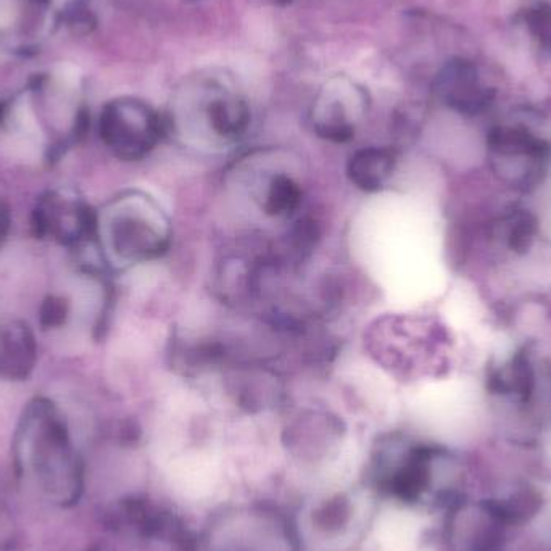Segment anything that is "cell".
I'll return each mask as SVG.
<instances>
[{
    "label": "cell",
    "mask_w": 551,
    "mask_h": 551,
    "mask_svg": "<svg viewBox=\"0 0 551 551\" xmlns=\"http://www.w3.org/2000/svg\"><path fill=\"white\" fill-rule=\"evenodd\" d=\"M171 128L207 134L213 141L234 144L252 121L249 100L236 79L223 68H202L186 76L174 92Z\"/></svg>",
    "instance_id": "6da1fadb"
},
{
    "label": "cell",
    "mask_w": 551,
    "mask_h": 551,
    "mask_svg": "<svg viewBox=\"0 0 551 551\" xmlns=\"http://www.w3.org/2000/svg\"><path fill=\"white\" fill-rule=\"evenodd\" d=\"M365 87L348 76H332L316 94L311 107V126L324 141L347 144L368 110Z\"/></svg>",
    "instance_id": "7a4b0ae2"
},
{
    "label": "cell",
    "mask_w": 551,
    "mask_h": 551,
    "mask_svg": "<svg viewBox=\"0 0 551 551\" xmlns=\"http://www.w3.org/2000/svg\"><path fill=\"white\" fill-rule=\"evenodd\" d=\"M102 126L107 141L129 158L149 154L170 131L168 118L137 99H118L108 105Z\"/></svg>",
    "instance_id": "3957f363"
},
{
    "label": "cell",
    "mask_w": 551,
    "mask_h": 551,
    "mask_svg": "<svg viewBox=\"0 0 551 551\" xmlns=\"http://www.w3.org/2000/svg\"><path fill=\"white\" fill-rule=\"evenodd\" d=\"M437 94L448 107L461 113L481 112L485 105V92L482 89L476 68L468 62L448 63L437 78Z\"/></svg>",
    "instance_id": "277c9868"
},
{
    "label": "cell",
    "mask_w": 551,
    "mask_h": 551,
    "mask_svg": "<svg viewBox=\"0 0 551 551\" xmlns=\"http://www.w3.org/2000/svg\"><path fill=\"white\" fill-rule=\"evenodd\" d=\"M397 166V152L390 147H365L347 163V176L363 192L381 191Z\"/></svg>",
    "instance_id": "5b68a950"
},
{
    "label": "cell",
    "mask_w": 551,
    "mask_h": 551,
    "mask_svg": "<svg viewBox=\"0 0 551 551\" xmlns=\"http://www.w3.org/2000/svg\"><path fill=\"white\" fill-rule=\"evenodd\" d=\"M489 387L495 394L508 395L519 402H527L534 392L535 373L526 353H518L508 365L497 369L489 377Z\"/></svg>",
    "instance_id": "8992f818"
},
{
    "label": "cell",
    "mask_w": 551,
    "mask_h": 551,
    "mask_svg": "<svg viewBox=\"0 0 551 551\" xmlns=\"http://www.w3.org/2000/svg\"><path fill=\"white\" fill-rule=\"evenodd\" d=\"M485 503L506 527H510L526 524L535 518L542 510L543 497L534 487L522 485L500 500H489Z\"/></svg>",
    "instance_id": "52a82bcc"
},
{
    "label": "cell",
    "mask_w": 551,
    "mask_h": 551,
    "mask_svg": "<svg viewBox=\"0 0 551 551\" xmlns=\"http://www.w3.org/2000/svg\"><path fill=\"white\" fill-rule=\"evenodd\" d=\"M302 200L300 184L289 174L278 173L266 184L261 208L273 218H290L299 210Z\"/></svg>",
    "instance_id": "ba28073f"
},
{
    "label": "cell",
    "mask_w": 551,
    "mask_h": 551,
    "mask_svg": "<svg viewBox=\"0 0 551 551\" xmlns=\"http://www.w3.org/2000/svg\"><path fill=\"white\" fill-rule=\"evenodd\" d=\"M490 149L505 157H529L539 160L547 147L540 139L521 128L493 129L489 137Z\"/></svg>",
    "instance_id": "9c48e42d"
},
{
    "label": "cell",
    "mask_w": 551,
    "mask_h": 551,
    "mask_svg": "<svg viewBox=\"0 0 551 551\" xmlns=\"http://www.w3.org/2000/svg\"><path fill=\"white\" fill-rule=\"evenodd\" d=\"M352 500L347 493H336L316 506L311 514L313 526L323 534H340L352 522Z\"/></svg>",
    "instance_id": "30bf717a"
},
{
    "label": "cell",
    "mask_w": 551,
    "mask_h": 551,
    "mask_svg": "<svg viewBox=\"0 0 551 551\" xmlns=\"http://www.w3.org/2000/svg\"><path fill=\"white\" fill-rule=\"evenodd\" d=\"M503 241L511 252L524 253L531 249L537 237V221L526 210H513L500 224Z\"/></svg>",
    "instance_id": "8fae6325"
},
{
    "label": "cell",
    "mask_w": 551,
    "mask_h": 551,
    "mask_svg": "<svg viewBox=\"0 0 551 551\" xmlns=\"http://www.w3.org/2000/svg\"><path fill=\"white\" fill-rule=\"evenodd\" d=\"M63 25L76 36H84L96 28L97 17L89 0H73L60 15Z\"/></svg>",
    "instance_id": "7c38bea8"
},
{
    "label": "cell",
    "mask_w": 551,
    "mask_h": 551,
    "mask_svg": "<svg viewBox=\"0 0 551 551\" xmlns=\"http://www.w3.org/2000/svg\"><path fill=\"white\" fill-rule=\"evenodd\" d=\"M527 26L534 38L551 50V5H539L527 15Z\"/></svg>",
    "instance_id": "4fadbf2b"
}]
</instances>
